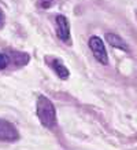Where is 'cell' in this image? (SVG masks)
I'll return each mask as SVG.
<instances>
[{
  "label": "cell",
  "instance_id": "obj_2",
  "mask_svg": "<svg viewBox=\"0 0 137 150\" xmlns=\"http://www.w3.org/2000/svg\"><path fill=\"white\" fill-rule=\"evenodd\" d=\"M88 46L89 50L92 51L93 57L96 58V61L101 65H107L108 64V57H107V51H106L104 43L99 36H92L88 41Z\"/></svg>",
  "mask_w": 137,
  "mask_h": 150
},
{
  "label": "cell",
  "instance_id": "obj_4",
  "mask_svg": "<svg viewBox=\"0 0 137 150\" xmlns=\"http://www.w3.org/2000/svg\"><path fill=\"white\" fill-rule=\"evenodd\" d=\"M55 25H56V36L64 43H70V25L64 15H56L55 17Z\"/></svg>",
  "mask_w": 137,
  "mask_h": 150
},
{
  "label": "cell",
  "instance_id": "obj_1",
  "mask_svg": "<svg viewBox=\"0 0 137 150\" xmlns=\"http://www.w3.org/2000/svg\"><path fill=\"white\" fill-rule=\"evenodd\" d=\"M36 113L40 123L45 128H54L56 125V109L47 96L40 95L37 98Z\"/></svg>",
  "mask_w": 137,
  "mask_h": 150
},
{
  "label": "cell",
  "instance_id": "obj_6",
  "mask_svg": "<svg viewBox=\"0 0 137 150\" xmlns=\"http://www.w3.org/2000/svg\"><path fill=\"white\" fill-rule=\"evenodd\" d=\"M106 40L111 47H115V48H119L122 51H129L128 44L118 36V35H114V33H107L106 35Z\"/></svg>",
  "mask_w": 137,
  "mask_h": 150
},
{
  "label": "cell",
  "instance_id": "obj_5",
  "mask_svg": "<svg viewBox=\"0 0 137 150\" xmlns=\"http://www.w3.org/2000/svg\"><path fill=\"white\" fill-rule=\"evenodd\" d=\"M47 64L54 69V72L56 73V76H58L60 80H67L68 79L70 72H68V69L64 66V64L60 59H56V58H54V57H47Z\"/></svg>",
  "mask_w": 137,
  "mask_h": 150
},
{
  "label": "cell",
  "instance_id": "obj_7",
  "mask_svg": "<svg viewBox=\"0 0 137 150\" xmlns=\"http://www.w3.org/2000/svg\"><path fill=\"white\" fill-rule=\"evenodd\" d=\"M10 65V57L7 54H3L0 52V70L6 69Z\"/></svg>",
  "mask_w": 137,
  "mask_h": 150
},
{
  "label": "cell",
  "instance_id": "obj_8",
  "mask_svg": "<svg viewBox=\"0 0 137 150\" xmlns=\"http://www.w3.org/2000/svg\"><path fill=\"white\" fill-rule=\"evenodd\" d=\"M37 3L41 8H50L51 4L54 3V0H37Z\"/></svg>",
  "mask_w": 137,
  "mask_h": 150
},
{
  "label": "cell",
  "instance_id": "obj_9",
  "mask_svg": "<svg viewBox=\"0 0 137 150\" xmlns=\"http://www.w3.org/2000/svg\"><path fill=\"white\" fill-rule=\"evenodd\" d=\"M4 25V11L0 8V28H3Z\"/></svg>",
  "mask_w": 137,
  "mask_h": 150
},
{
  "label": "cell",
  "instance_id": "obj_3",
  "mask_svg": "<svg viewBox=\"0 0 137 150\" xmlns=\"http://www.w3.org/2000/svg\"><path fill=\"white\" fill-rule=\"evenodd\" d=\"M19 139V132L14 124L7 120L0 118V141L1 142H15Z\"/></svg>",
  "mask_w": 137,
  "mask_h": 150
}]
</instances>
